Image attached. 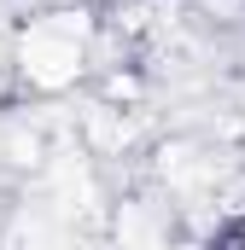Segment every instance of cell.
<instances>
[{"label": "cell", "instance_id": "1", "mask_svg": "<svg viewBox=\"0 0 245 250\" xmlns=\"http://www.w3.org/2000/svg\"><path fill=\"white\" fill-rule=\"evenodd\" d=\"M24 70L41 82V87H64V82H76V70H82V47L59 35V29H35L29 41H24Z\"/></svg>", "mask_w": 245, "mask_h": 250}]
</instances>
